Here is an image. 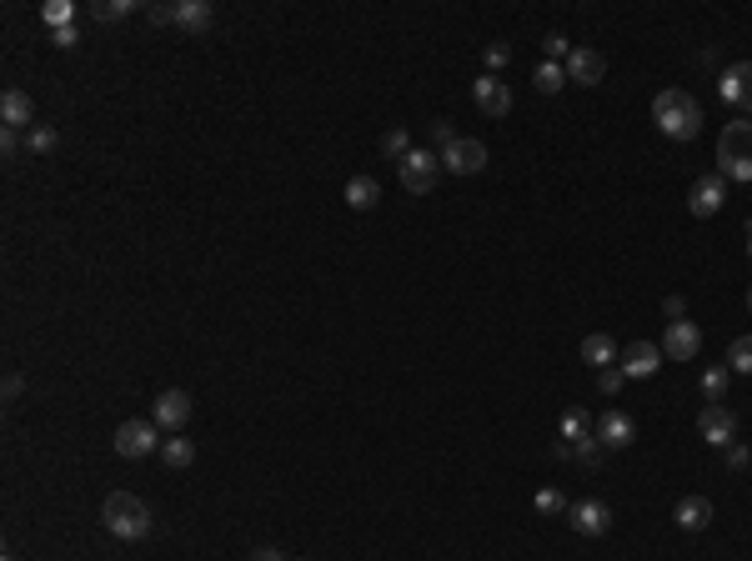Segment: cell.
Listing matches in <instances>:
<instances>
[{
	"label": "cell",
	"mask_w": 752,
	"mask_h": 561,
	"mask_svg": "<svg viewBox=\"0 0 752 561\" xmlns=\"http://www.w3.org/2000/svg\"><path fill=\"white\" fill-rule=\"evenodd\" d=\"M652 121H657V131H662L667 141H697L707 116H702V106H697V96H692V91L667 86V91H657V96H652Z\"/></svg>",
	"instance_id": "6da1fadb"
},
{
	"label": "cell",
	"mask_w": 752,
	"mask_h": 561,
	"mask_svg": "<svg viewBox=\"0 0 752 561\" xmlns=\"http://www.w3.org/2000/svg\"><path fill=\"white\" fill-rule=\"evenodd\" d=\"M717 176L752 181V121H727L717 136Z\"/></svg>",
	"instance_id": "7a4b0ae2"
},
{
	"label": "cell",
	"mask_w": 752,
	"mask_h": 561,
	"mask_svg": "<svg viewBox=\"0 0 752 561\" xmlns=\"http://www.w3.org/2000/svg\"><path fill=\"white\" fill-rule=\"evenodd\" d=\"M101 516H106V526H111V536H121V541H141V536H151V506L141 501V496H131V491H111L106 496V506H101Z\"/></svg>",
	"instance_id": "3957f363"
},
{
	"label": "cell",
	"mask_w": 752,
	"mask_h": 561,
	"mask_svg": "<svg viewBox=\"0 0 752 561\" xmlns=\"http://www.w3.org/2000/svg\"><path fill=\"white\" fill-rule=\"evenodd\" d=\"M397 181H402V191H412V196H432V191H437V181H442V156H432V151H412V156L397 166Z\"/></svg>",
	"instance_id": "277c9868"
},
{
	"label": "cell",
	"mask_w": 752,
	"mask_h": 561,
	"mask_svg": "<svg viewBox=\"0 0 752 561\" xmlns=\"http://www.w3.org/2000/svg\"><path fill=\"white\" fill-rule=\"evenodd\" d=\"M111 446H116V456L141 461V456L161 451V426H156V421H121L116 436H111Z\"/></svg>",
	"instance_id": "5b68a950"
},
{
	"label": "cell",
	"mask_w": 752,
	"mask_h": 561,
	"mask_svg": "<svg viewBox=\"0 0 752 561\" xmlns=\"http://www.w3.org/2000/svg\"><path fill=\"white\" fill-rule=\"evenodd\" d=\"M191 406H196V401H191V391H181V386H166V391L151 401V421H156L161 431H171V436H176V431L191 421Z\"/></svg>",
	"instance_id": "8992f818"
},
{
	"label": "cell",
	"mask_w": 752,
	"mask_h": 561,
	"mask_svg": "<svg viewBox=\"0 0 752 561\" xmlns=\"http://www.w3.org/2000/svg\"><path fill=\"white\" fill-rule=\"evenodd\" d=\"M442 171H452V176H477V171H487V146L472 141V136H457V141L442 151Z\"/></svg>",
	"instance_id": "52a82bcc"
},
{
	"label": "cell",
	"mask_w": 752,
	"mask_h": 561,
	"mask_svg": "<svg viewBox=\"0 0 752 561\" xmlns=\"http://www.w3.org/2000/svg\"><path fill=\"white\" fill-rule=\"evenodd\" d=\"M697 431H702V441H712V446H732L737 441V416L722 406V401H707L702 411H697Z\"/></svg>",
	"instance_id": "ba28073f"
},
{
	"label": "cell",
	"mask_w": 752,
	"mask_h": 561,
	"mask_svg": "<svg viewBox=\"0 0 752 561\" xmlns=\"http://www.w3.org/2000/svg\"><path fill=\"white\" fill-rule=\"evenodd\" d=\"M472 101H477L487 116H507V111H512V86H507L502 76H492V71H487V76H477V81H472Z\"/></svg>",
	"instance_id": "9c48e42d"
},
{
	"label": "cell",
	"mask_w": 752,
	"mask_h": 561,
	"mask_svg": "<svg viewBox=\"0 0 752 561\" xmlns=\"http://www.w3.org/2000/svg\"><path fill=\"white\" fill-rule=\"evenodd\" d=\"M567 516H572L577 536H607L612 531V506L607 501H577V506H567Z\"/></svg>",
	"instance_id": "30bf717a"
},
{
	"label": "cell",
	"mask_w": 752,
	"mask_h": 561,
	"mask_svg": "<svg viewBox=\"0 0 752 561\" xmlns=\"http://www.w3.org/2000/svg\"><path fill=\"white\" fill-rule=\"evenodd\" d=\"M717 91H722V101H727V106L752 111V61L727 66V71H722V81H717Z\"/></svg>",
	"instance_id": "8fae6325"
},
{
	"label": "cell",
	"mask_w": 752,
	"mask_h": 561,
	"mask_svg": "<svg viewBox=\"0 0 752 561\" xmlns=\"http://www.w3.org/2000/svg\"><path fill=\"white\" fill-rule=\"evenodd\" d=\"M687 206H692V216H717L722 206H727V181L722 176H702L692 191H687Z\"/></svg>",
	"instance_id": "7c38bea8"
},
{
	"label": "cell",
	"mask_w": 752,
	"mask_h": 561,
	"mask_svg": "<svg viewBox=\"0 0 752 561\" xmlns=\"http://www.w3.org/2000/svg\"><path fill=\"white\" fill-rule=\"evenodd\" d=\"M657 366H662V346H657V341H632V346L622 351V376H627V381L657 376Z\"/></svg>",
	"instance_id": "4fadbf2b"
},
{
	"label": "cell",
	"mask_w": 752,
	"mask_h": 561,
	"mask_svg": "<svg viewBox=\"0 0 752 561\" xmlns=\"http://www.w3.org/2000/svg\"><path fill=\"white\" fill-rule=\"evenodd\" d=\"M697 346H702V331H697L692 321H667L662 356H672V361H692V356H697Z\"/></svg>",
	"instance_id": "5bb4252c"
},
{
	"label": "cell",
	"mask_w": 752,
	"mask_h": 561,
	"mask_svg": "<svg viewBox=\"0 0 752 561\" xmlns=\"http://www.w3.org/2000/svg\"><path fill=\"white\" fill-rule=\"evenodd\" d=\"M632 436H637V426H632V416L627 411H602L597 416V441L607 446V451H617V446H632Z\"/></svg>",
	"instance_id": "9a60e30c"
},
{
	"label": "cell",
	"mask_w": 752,
	"mask_h": 561,
	"mask_svg": "<svg viewBox=\"0 0 752 561\" xmlns=\"http://www.w3.org/2000/svg\"><path fill=\"white\" fill-rule=\"evenodd\" d=\"M602 76H607V61H602L597 51H587V46H582V51H572V56H567V81H577V86H587V91H592V86H602Z\"/></svg>",
	"instance_id": "2e32d148"
},
{
	"label": "cell",
	"mask_w": 752,
	"mask_h": 561,
	"mask_svg": "<svg viewBox=\"0 0 752 561\" xmlns=\"http://www.w3.org/2000/svg\"><path fill=\"white\" fill-rule=\"evenodd\" d=\"M0 121H6V131H31L36 126V106L26 91H6L0 96Z\"/></svg>",
	"instance_id": "e0dca14e"
},
{
	"label": "cell",
	"mask_w": 752,
	"mask_h": 561,
	"mask_svg": "<svg viewBox=\"0 0 752 561\" xmlns=\"http://www.w3.org/2000/svg\"><path fill=\"white\" fill-rule=\"evenodd\" d=\"M211 21H216V11L206 6V0H176V26H181V31L206 36V31H211Z\"/></svg>",
	"instance_id": "ac0fdd59"
},
{
	"label": "cell",
	"mask_w": 752,
	"mask_h": 561,
	"mask_svg": "<svg viewBox=\"0 0 752 561\" xmlns=\"http://www.w3.org/2000/svg\"><path fill=\"white\" fill-rule=\"evenodd\" d=\"M677 526L682 531H707L712 526V501L707 496H682L677 501Z\"/></svg>",
	"instance_id": "d6986e66"
},
{
	"label": "cell",
	"mask_w": 752,
	"mask_h": 561,
	"mask_svg": "<svg viewBox=\"0 0 752 561\" xmlns=\"http://www.w3.org/2000/svg\"><path fill=\"white\" fill-rule=\"evenodd\" d=\"M582 361H587L592 371H607V366L617 361V341H612L607 331H592V336L582 341Z\"/></svg>",
	"instance_id": "ffe728a7"
},
{
	"label": "cell",
	"mask_w": 752,
	"mask_h": 561,
	"mask_svg": "<svg viewBox=\"0 0 752 561\" xmlns=\"http://www.w3.org/2000/svg\"><path fill=\"white\" fill-rule=\"evenodd\" d=\"M587 436H597V426H592V416H587L582 406H567V411H562V426H557V441H567V446H577V441H587Z\"/></svg>",
	"instance_id": "44dd1931"
},
{
	"label": "cell",
	"mask_w": 752,
	"mask_h": 561,
	"mask_svg": "<svg viewBox=\"0 0 752 561\" xmlns=\"http://www.w3.org/2000/svg\"><path fill=\"white\" fill-rule=\"evenodd\" d=\"M376 201H382V181L376 176H351L346 181V206L351 211H371Z\"/></svg>",
	"instance_id": "7402d4cb"
},
{
	"label": "cell",
	"mask_w": 752,
	"mask_h": 561,
	"mask_svg": "<svg viewBox=\"0 0 752 561\" xmlns=\"http://www.w3.org/2000/svg\"><path fill=\"white\" fill-rule=\"evenodd\" d=\"M161 461H166L171 471L191 466V461H196V441H186L181 431H176V436H166V441H161Z\"/></svg>",
	"instance_id": "603a6c76"
},
{
	"label": "cell",
	"mask_w": 752,
	"mask_h": 561,
	"mask_svg": "<svg viewBox=\"0 0 752 561\" xmlns=\"http://www.w3.org/2000/svg\"><path fill=\"white\" fill-rule=\"evenodd\" d=\"M532 81H537V91H542V96H557V91L567 86V66H557V61H542Z\"/></svg>",
	"instance_id": "cb8c5ba5"
},
{
	"label": "cell",
	"mask_w": 752,
	"mask_h": 561,
	"mask_svg": "<svg viewBox=\"0 0 752 561\" xmlns=\"http://www.w3.org/2000/svg\"><path fill=\"white\" fill-rule=\"evenodd\" d=\"M727 371L752 376V331H747V336H737V341L727 346Z\"/></svg>",
	"instance_id": "d4e9b609"
},
{
	"label": "cell",
	"mask_w": 752,
	"mask_h": 561,
	"mask_svg": "<svg viewBox=\"0 0 752 561\" xmlns=\"http://www.w3.org/2000/svg\"><path fill=\"white\" fill-rule=\"evenodd\" d=\"M136 6H131V0H96V6H91V16L101 21V26H116V21H126Z\"/></svg>",
	"instance_id": "484cf974"
},
{
	"label": "cell",
	"mask_w": 752,
	"mask_h": 561,
	"mask_svg": "<svg viewBox=\"0 0 752 561\" xmlns=\"http://www.w3.org/2000/svg\"><path fill=\"white\" fill-rule=\"evenodd\" d=\"M41 16H46L51 31H66V26H76V0H51Z\"/></svg>",
	"instance_id": "4316f807"
},
{
	"label": "cell",
	"mask_w": 752,
	"mask_h": 561,
	"mask_svg": "<svg viewBox=\"0 0 752 561\" xmlns=\"http://www.w3.org/2000/svg\"><path fill=\"white\" fill-rule=\"evenodd\" d=\"M56 146H61V136H56L51 126H31V131H26V151H31V156H51Z\"/></svg>",
	"instance_id": "83f0119b"
},
{
	"label": "cell",
	"mask_w": 752,
	"mask_h": 561,
	"mask_svg": "<svg viewBox=\"0 0 752 561\" xmlns=\"http://www.w3.org/2000/svg\"><path fill=\"white\" fill-rule=\"evenodd\" d=\"M412 151H417V146L407 141V131H387V136H382V156H387V161H397V166H402Z\"/></svg>",
	"instance_id": "f1b7e54d"
},
{
	"label": "cell",
	"mask_w": 752,
	"mask_h": 561,
	"mask_svg": "<svg viewBox=\"0 0 752 561\" xmlns=\"http://www.w3.org/2000/svg\"><path fill=\"white\" fill-rule=\"evenodd\" d=\"M727 376H732L727 366H707V371H702V391H707V401H722V391H727Z\"/></svg>",
	"instance_id": "f546056e"
},
{
	"label": "cell",
	"mask_w": 752,
	"mask_h": 561,
	"mask_svg": "<svg viewBox=\"0 0 752 561\" xmlns=\"http://www.w3.org/2000/svg\"><path fill=\"white\" fill-rule=\"evenodd\" d=\"M602 451H607V446H602L597 436H587V441H577V446H572V456H577L582 466H602Z\"/></svg>",
	"instance_id": "4dcf8cb0"
},
{
	"label": "cell",
	"mask_w": 752,
	"mask_h": 561,
	"mask_svg": "<svg viewBox=\"0 0 752 561\" xmlns=\"http://www.w3.org/2000/svg\"><path fill=\"white\" fill-rule=\"evenodd\" d=\"M537 511H542V516H557V511H567V496H562L557 486H542V491H537Z\"/></svg>",
	"instance_id": "1f68e13d"
},
{
	"label": "cell",
	"mask_w": 752,
	"mask_h": 561,
	"mask_svg": "<svg viewBox=\"0 0 752 561\" xmlns=\"http://www.w3.org/2000/svg\"><path fill=\"white\" fill-rule=\"evenodd\" d=\"M622 381H627V376H622V366L597 371V391H602V396H617V391H622Z\"/></svg>",
	"instance_id": "d6a6232c"
},
{
	"label": "cell",
	"mask_w": 752,
	"mask_h": 561,
	"mask_svg": "<svg viewBox=\"0 0 752 561\" xmlns=\"http://www.w3.org/2000/svg\"><path fill=\"white\" fill-rule=\"evenodd\" d=\"M507 61H512V46H507V41H497V46H487V66H492V76H497V71H502Z\"/></svg>",
	"instance_id": "836d02e7"
},
{
	"label": "cell",
	"mask_w": 752,
	"mask_h": 561,
	"mask_svg": "<svg viewBox=\"0 0 752 561\" xmlns=\"http://www.w3.org/2000/svg\"><path fill=\"white\" fill-rule=\"evenodd\" d=\"M151 26H176V6H146Z\"/></svg>",
	"instance_id": "e575fe53"
},
{
	"label": "cell",
	"mask_w": 752,
	"mask_h": 561,
	"mask_svg": "<svg viewBox=\"0 0 752 561\" xmlns=\"http://www.w3.org/2000/svg\"><path fill=\"white\" fill-rule=\"evenodd\" d=\"M542 51H547V61H557V56H572V51H567V36H557V31L542 41Z\"/></svg>",
	"instance_id": "d590c367"
},
{
	"label": "cell",
	"mask_w": 752,
	"mask_h": 561,
	"mask_svg": "<svg viewBox=\"0 0 752 561\" xmlns=\"http://www.w3.org/2000/svg\"><path fill=\"white\" fill-rule=\"evenodd\" d=\"M432 141H437V146L447 151V146L457 141V131H452V121H432Z\"/></svg>",
	"instance_id": "8d00e7d4"
},
{
	"label": "cell",
	"mask_w": 752,
	"mask_h": 561,
	"mask_svg": "<svg viewBox=\"0 0 752 561\" xmlns=\"http://www.w3.org/2000/svg\"><path fill=\"white\" fill-rule=\"evenodd\" d=\"M0 156H21V131H0Z\"/></svg>",
	"instance_id": "74e56055"
},
{
	"label": "cell",
	"mask_w": 752,
	"mask_h": 561,
	"mask_svg": "<svg viewBox=\"0 0 752 561\" xmlns=\"http://www.w3.org/2000/svg\"><path fill=\"white\" fill-rule=\"evenodd\" d=\"M51 41H56L61 51H76V46H81V36H76V26H66V31H51Z\"/></svg>",
	"instance_id": "f35d334b"
},
{
	"label": "cell",
	"mask_w": 752,
	"mask_h": 561,
	"mask_svg": "<svg viewBox=\"0 0 752 561\" xmlns=\"http://www.w3.org/2000/svg\"><path fill=\"white\" fill-rule=\"evenodd\" d=\"M747 461H752V451H747V446H737V441H732V446H727V466H732V471H742V466H747Z\"/></svg>",
	"instance_id": "ab89813d"
},
{
	"label": "cell",
	"mask_w": 752,
	"mask_h": 561,
	"mask_svg": "<svg viewBox=\"0 0 752 561\" xmlns=\"http://www.w3.org/2000/svg\"><path fill=\"white\" fill-rule=\"evenodd\" d=\"M662 311H667V321H682L687 301H682V296H667V301H662Z\"/></svg>",
	"instance_id": "60d3db41"
},
{
	"label": "cell",
	"mask_w": 752,
	"mask_h": 561,
	"mask_svg": "<svg viewBox=\"0 0 752 561\" xmlns=\"http://www.w3.org/2000/svg\"><path fill=\"white\" fill-rule=\"evenodd\" d=\"M246 561H286V556H281V551H276V546H256V551H251V556H246Z\"/></svg>",
	"instance_id": "b9f144b4"
},
{
	"label": "cell",
	"mask_w": 752,
	"mask_h": 561,
	"mask_svg": "<svg viewBox=\"0 0 752 561\" xmlns=\"http://www.w3.org/2000/svg\"><path fill=\"white\" fill-rule=\"evenodd\" d=\"M747 256H752V226H747Z\"/></svg>",
	"instance_id": "7bdbcfd3"
},
{
	"label": "cell",
	"mask_w": 752,
	"mask_h": 561,
	"mask_svg": "<svg viewBox=\"0 0 752 561\" xmlns=\"http://www.w3.org/2000/svg\"><path fill=\"white\" fill-rule=\"evenodd\" d=\"M747 311H752V291H747Z\"/></svg>",
	"instance_id": "ee69618b"
},
{
	"label": "cell",
	"mask_w": 752,
	"mask_h": 561,
	"mask_svg": "<svg viewBox=\"0 0 752 561\" xmlns=\"http://www.w3.org/2000/svg\"><path fill=\"white\" fill-rule=\"evenodd\" d=\"M306 561H311V556H306Z\"/></svg>",
	"instance_id": "f6af8a7d"
}]
</instances>
